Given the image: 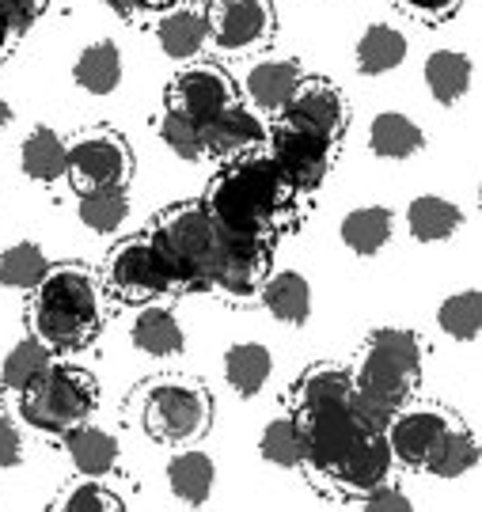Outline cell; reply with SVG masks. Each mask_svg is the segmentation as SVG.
<instances>
[{
	"mask_svg": "<svg viewBox=\"0 0 482 512\" xmlns=\"http://www.w3.org/2000/svg\"><path fill=\"white\" fill-rule=\"evenodd\" d=\"M202 205L224 236L262 243H274L297 220V190L266 152L228 160L213 175Z\"/></svg>",
	"mask_w": 482,
	"mask_h": 512,
	"instance_id": "1",
	"label": "cell"
},
{
	"mask_svg": "<svg viewBox=\"0 0 482 512\" xmlns=\"http://www.w3.org/2000/svg\"><path fill=\"white\" fill-rule=\"evenodd\" d=\"M103 323H107V296L92 270L80 262H61V266L50 262L27 304L31 334L54 353H69L88 346Z\"/></svg>",
	"mask_w": 482,
	"mask_h": 512,
	"instance_id": "2",
	"label": "cell"
},
{
	"mask_svg": "<svg viewBox=\"0 0 482 512\" xmlns=\"http://www.w3.org/2000/svg\"><path fill=\"white\" fill-rule=\"evenodd\" d=\"M149 239L164 258V266L171 270L175 289H213L224 236L213 224V217L205 213L202 202L171 205L167 213H160Z\"/></svg>",
	"mask_w": 482,
	"mask_h": 512,
	"instance_id": "3",
	"label": "cell"
},
{
	"mask_svg": "<svg viewBox=\"0 0 482 512\" xmlns=\"http://www.w3.org/2000/svg\"><path fill=\"white\" fill-rule=\"evenodd\" d=\"M19 418L46 437H65L69 429L92 421L99 406V384L88 368L50 361L31 384L16 395Z\"/></svg>",
	"mask_w": 482,
	"mask_h": 512,
	"instance_id": "4",
	"label": "cell"
},
{
	"mask_svg": "<svg viewBox=\"0 0 482 512\" xmlns=\"http://www.w3.org/2000/svg\"><path fill=\"white\" fill-rule=\"evenodd\" d=\"M422 365H426V349H422V338L414 330L380 327L357 349L350 380L361 391H376V395L403 406L422 384Z\"/></svg>",
	"mask_w": 482,
	"mask_h": 512,
	"instance_id": "5",
	"label": "cell"
},
{
	"mask_svg": "<svg viewBox=\"0 0 482 512\" xmlns=\"http://www.w3.org/2000/svg\"><path fill=\"white\" fill-rule=\"evenodd\" d=\"M213 421V399L190 376H160L141 387V425L160 444H194Z\"/></svg>",
	"mask_w": 482,
	"mask_h": 512,
	"instance_id": "6",
	"label": "cell"
},
{
	"mask_svg": "<svg viewBox=\"0 0 482 512\" xmlns=\"http://www.w3.org/2000/svg\"><path fill=\"white\" fill-rule=\"evenodd\" d=\"M334 152H338L334 137L285 114H278V126L266 133V156L278 164V171L293 183L297 194H312L323 186L334 164Z\"/></svg>",
	"mask_w": 482,
	"mask_h": 512,
	"instance_id": "7",
	"label": "cell"
},
{
	"mask_svg": "<svg viewBox=\"0 0 482 512\" xmlns=\"http://www.w3.org/2000/svg\"><path fill=\"white\" fill-rule=\"evenodd\" d=\"M300 429H304V463L300 471L316 482L323 494H331V478L338 471V463L350 456L353 444L365 437L369 429H361L357 418L350 414V406H327L316 414H304Z\"/></svg>",
	"mask_w": 482,
	"mask_h": 512,
	"instance_id": "8",
	"label": "cell"
},
{
	"mask_svg": "<svg viewBox=\"0 0 482 512\" xmlns=\"http://www.w3.org/2000/svg\"><path fill=\"white\" fill-rule=\"evenodd\" d=\"M103 285L111 289V296L126 300V304H149L156 296L175 293L171 270L164 266L160 251L152 247L149 232L122 239L107 255V262H103Z\"/></svg>",
	"mask_w": 482,
	"mask_h": 512,
	"instance_id": "9",
	"label": "cell"
},
{
	"mask_svg": "<svg viewBox=\"0 0 482 512\" xmlns=\"http://www.w3.org/2000/svg\"><path fill=\"white\" fill-rule=\"evenodd\" d=\"M69 171L65 179L73 190H95V186H126L133 171L130 145L114 129H84L65 145Z\"/></svg>",
	"mask_w": 482,
	"mask_h": 512,
	"instance_id": "10",
	"label": "cell"
},
{
	"mask_svg": "<svg viewBox=\"0 0 482 512\" xmlns=\"http://www.w3.org/2000/svg\"><path fill=\"white\" fill-rule=\"evenodd\" d=\"M209 42L221 54H247L274 35V4L270 0H213L205 8Z\"/></svg>",
	"mask_w": 482,
	"mask_h": 512,
	"instance_id": "11",
	"label": "cell"
},
{
	"mask_svg": "<svg viewBox=\"0 0 482 512\" xmlns=\"http://www.w3.org/2000/svg\"><path fill=\"white\" fill-rule=\"evenodd\" d=\"M452 421H456V414H448L445 406H437V403L399 406L395 418L388 421V429H384V440H388L395 467L422 471L429 452H433V444H437V437L445 433Z\"/></svg>",
	"mask_w": 482,
	"mask_h": 512,
	"instance_id": "12",
	"label": "cell"
},
{
	"mask_svg": "<svg viewBox=\"0 0 482 512\" xmlns=\"http://www.w3.org/2000/svg\"><path fill=\"white\" fill-rule=\"evenodd\" d=\"M164 99H167L164 110H175V114H186L194 122H205L217 110L232 107L240 99V92H236V80L224 73L221 65L202 61V65H186L183 73L167 84Z\"/></svg>",
	"mask_w": 482,
	"mask_h": 512,
	"instance_id": "13",
	"label": "cell"
},
{
	"mask_svg": "<svg viewBox=\"0 0 482 512\" xmlns=\"http://www.w3.org/2000/svg\"><path fill=\"white\" fill-rule=\"evenodd\" d=\"M266 122L259 118V110L243 107L240 99L232 107L217 110L213 118L202 122V145H205V160H240V156H251V152H262L266 148Z\"/></svg>",
	"mask_w": 482,
	"mask_h": 512,
	"instance_id": "14",
	"label": "cell"
},
{
	"mask_svg": "<svg viewBox=\"0 0 482 512\" xmlns=\"http://www.w3.org/2000/svg\"><path fill=\"white\" fill-rule=\"evenodd\" d=\"M270 247L274 243H262V239L224 236L221 266H217V277H213V289H221L232 300L259 296L262 281L270 277Z\"/></svg>",
	"mask_w": 482,
	"mask_h": 512,
	"instance_id": "15",
	"label": "cell"
},
{
	"mask_svg": "<svg viewBox=\"0 0 482 512\" xmlns=\"http://www.w3.org/2000/svg\"><path fill=\"white\" fill-rule=\"evenodd\" d=\"M391 471H395V459H391L384 433H365V437L353 444L350 456L338 463V471L331 478V494L365 497L380 482H388Z\"/></svg>",
	"mask_w": 482,
	"mask_h": 512,
	"instance_id": "16",
	"label": "cell"
},
{
	"mask_svg": "<svg viewBox=\"0 0 482 512\" xmlns=\"http://www.w3.org/2000/svg\"><path fill=\"white\" fill-rule=\"evenodd\" d=\"M281 114L297 118L304 126H316L319 133H327L334 141H342L346 122H350V107H346L342 88L331 84V80H323V76H304L297 95L289 99V107L281 110Z\"/></svg>",
	"mask_w": 482,
	"mask_h": 512,
	"instance_id": "17",
	"label": "cell"
},
{
	"mask_svg": "<svg viewBox=\"0 0 482 512\" xmlns=\"http://www.w3.org/2000/svg\"><path fill=\"white\" fill-rule=\"evenodd\" d=\"M300 80H304V69L293 57H266L259 65H251L247 73V99H251V110H262V114H281L289 107V99L297 95Z\"/></svg>",
	"mask_w": 482,
	"mask_h": 512,
	"instance_id": "18",
	"label": "cell"
},
{
	"mask_svg": "<svg viewBox=\"0 0 482 512\" xmlns=\"http://www.w3.org/2000/svg\"><path fill=\"white\" fill-rule=\"evenodd\" d=\"M156 42L171 61H194L209 46V23L205 12L194 4H171L160 12L156 23Z\"/></svg>",
	"mask_w": 482,
	"mask_h": 512,
	"instance_id": "19",
	"label": "cell"
},
{
	"mask_svg": "<svg viewBox=\"0 0 482 512\" xmlns=\"http://www.w3.org/2000/svg\"><path fill=\"white\" fill-rule=\"evenodd\" d=\"M353 380L350 368L342 365H316L300 376L293 391H289V414H316V410H327V406H342L350 399Z\"/></svg>",
	"mask_w": 482,
	"mask_h": 512,
	"instance_id": "20",
	"label": "cell"
},
{
	"mask_svg": "<svg viewBox=\"0 0 482 512\" xmlns=\"http://www.w3.org/2000/svg\"><path fill=\"white\" fill-rule=\"evenodd\" d=\"M61 440H65L69 463L76 467V475L80 478H107L118 471L122 448H118V437L107 433V429H99V425H92V421H84V425L69 429Z\"/></svg>",
	"mask_w": 482,
	"mask_h": 512,
	"instance_id": "21",
	"label": "cell"
},
{
	"mask_svg": "<svg viewBox=\"0 0 482 512\" xmlns=\"http://www.w3.org/2000/svg\"><path fill=\"white\" fill-rule=\"evenodd\" d=\"M259 296H262V308L270 311L278 323H289V327L308 323V315H312V285L297 270L270 274L262 281Z\"/></svg>",
	"mask_w": 482,
	"mask_h": 512,
	"instance_id": "22",
	"label": "cell"
},
{
	"mask_svg": "<svg viewBox=\"0 0 482 512\" xmlns=\"http://www.w3.org/2000/svg\"><path fill=\"white\" fill-rule=\"evenodd\" d=\"M19 167L31 183L54 186L65 179L69 171V156H65V141L57 137L50 126H35L27 137H23V148H19Z\"/></svg>",
	"mask_w": 482,
	"mask_h": 512,
	"instance_id": "23",
	"label": "cell"
},
{
	"mask_svg": "<svg viewBox=\"0 0 482 512\" xmlns=\"http://www.w3.org/2000/svg\"><path fill=\"white\" fill-rule=\"evenodd\" d=\"M391 232H395V213L388 205H357L342 217V243L361 258L380 255Z\"/></svg>",
	"mask_w": 482,
	"mask_h": 512,
	"instance_id": "24",
	"label": "cell"
},
{
	"mask_svg": "<svg viewBox=\"0 0 482 512\" xmlns=\"http://www.w3.org/2000/svg\"><path fill=\"white\" fill-rule=\"evenodd\" d=\"M213 482H217V467L205 452H175L167 459V490L175 494V501L183 505H205L213 494Z\"/></svg>",
	"mask_w": 482,
	"mask_h": 512,
	"instance_id": "25",
	"label": "cell"
},
{
	"mask_svg": "<svg viewBox=\"0 0 482 512\" xmlns=\"http://www.w3.org/2000/svg\"><path fill=\"white\" fill-rule=\"evenodd\" d=\"M270 372H274V357L259 342H236L224 353V380L240 399H255L270 384Z\"/></svg>",
	"mask_w": 482,
	"mask_h": 512,
	"instance_id": "26",
	"label": "cell"
},
{
	"mask_svg": "<svg viewBox=\"0 0 482 512\" xmlns=\"http://www.w3.org/2000/svg\"><path fill=\"white\" fill-rule=\"evenodd\" d=\"M475 463H479V440H475V433L467 429L464 421L456 418L437 437L422 471H429V475L437 478H464L467 471H475Z\"/></svg>",
	"mask_w": 482,
	"mask_h": 512,
	"instance_id": "27",
	"label": "cell"
},
{
	"mask_svg": "<svg viewBox=\"0 0 482 512\" xmlns=\"http://www.w3.org/2000/svg\"><path fill=\"white\" fill-rule=\"evenodd\" d=\"M369 145L380 160H410L414 152L426 148V133H422V126H418L414 118H407V114L384 110V114L372 118Z\"/></svg>",
	"mask_w": 482,
	"mask_h": 512,
	"instance_id": "28",
	"label": "cell"
},
{
	"mask_svg": "<svg viewBox=\"0 0 482 512\" xmlns=\"http://www.w3.org/2000/svg\"><path fill=\"white\" fill-rule=\"evenodd\" d=\"M130 338H133V346L141 349V353H149V357H156V361L179 357L186 349L183 327H179V319L167 308L137 311V319H133V327H130Z\"/></svg>",
	"mask_w": 482,
	"mask_h": 512,
	"instance_id": "29",
	"label": "cell"
},
{
	"mask_svg": "<svg viewBox=\"0 0 482 512\" xmlns=\"http://www.w3.org/2000/svg\"><path fill=\"white\" fill-rule=\"evenodd\" d=\"M464 228V213L460 205H452L448 198L437 194H422L407 205V232L418 243H445Z\"/></svg>",
	"mask_w": 482,
	"mask_h": 512,
	"instance_id": "30",
	"label": "cell"
},
{
	"mask_svg": "<svg viewBox=\"0 0 482 512\" xmlns=\"http://www.w3.org/2000/svg\"><path fill=\"white\" fill-rule=\"evenodd\" d=\"M407 50V35H399L388 23H372V27H365V35L357 38L353 57H357V69L365 76H384L407 61Z\"/></svg>",
	"mask_w": 482,
	"mask_h": 512,
	"instance_id": "31",
	"label": "cell"
},
{
	"mask_svg": "<svg viewBox=\"0 0 482 512\" xmlns=\"http://www.w3.org/2000/svg\"><path fill=\"white\" fill-rule=\"evenodd\" d=\"M76 213H80V224L88 232H99V236H111L118 232L126 217H130V194L126 186H95V190H80L76 194Z\"/></svg>",
	"mask_w": 482,
	"mask_h": 512,
	"instance_id": "32",
	"label": "cell"
},
{
	"mask_svg": "<svg viewBox=\"0 0 482 512\" xmlns=\"http://www.w3.org/2000/svg\"><path fill=\"white\" fill-rule=\"evenodd\" d=\"M73 80L80 92L88 95H111L122 84V54L114 42H92L84 54L76 57Z\"/></svg>",
	"mask_w": 482,
	"mask_h": 512,
	"instance_id": "33",
	"label": "cell"
},
{
	"mask_svg": "<svg viewBox=\"0 0 482 512\" xmlns=\"http://www.w3.org/2000/svg\"><path fill=\"white\" fill-rule=\"evenodd\" d=\"M467 84H471V61L456 50H437V54L426 57V88L437 103H460L467 95Z\"/></svg>",
	"mask_w": 482,
	"mask_h": 512,
	"instance_id": "34",
	"label": "cell"
},
{
	"mask_svg": "<svg viewBox=\"0 0 482 512\" xmlns=\"http://www.w3.org/2000/svg\"><path fill=\"white\" fill-rule=\"evenodd\" d=\"M259 456L270 467H285V471H300L304 463V429H300L297 414H281L274 418L259 437Z\"/></svg>",
	"mask_w": 482,
	"mask_h": 512,
	"instance_id": "35",
	"label": "cell"
},
{
	"mask_svg": "<svg viewBox=\"0 0 482 512\" xmlns=\"http://www.w3.org/2000/svg\"><path fill=\"white\" fill-rule=\"evenodd\" d=\"M50 361H54V349L46 346V342H38L35 334H27L23 342H16V346L8 349V357H4V365H0V387L19 395Z\"/></svg>",
	"mask_w": 482,
	"mask_h": 512,
	"instance_id": "36",
	"label": "cell"
},
{
	"mask_svg": "<svg viewBox=\"0 0 482 512\" xmlns=\"http://www.w3.org/2000/svg\"><path fill=\"white\" fill-rule=\"evenodd\" d=\"M50 270V258L46 251L31 243V239H23L16 247H8L4 255H0V285L4 289H19V293H31L38 281L46 277Z\"/></svg>",
	"mask_w": 482,
	"mask_h": 512,
	"instance_id": "37",
	"label": "cell"
},
{
	"mask_svg": "<svg viewBox=\"0 0 482 512\" xmlns=\"http://www.w3.org/2000/svg\"><path fill=\"white\" fill-rule=\"evenodd\" d=\"M437 327L445 330L448 338L456 342H475L482 330V296L479 289H464V293H452L437 308Z\"/></svg>",
	"mask_w": 482,
	"mask_h": 512,
	"instance_id": "38",
	"label": "cell"
},
{
	"mask_svg": "<svg viewBox=\"0 0 482 512\" xmlns=\"http://www.w3.org/2000/svg\"><path fill=\"white\" fill-rule=\"evenodd\" d=\"M160 141H164L179 160H205L202 122H194V118H186V114L164 110V118H160Z\"/></svg>",
	"mask_w": 482,
	"mask_h": 512,
	"instance_id": "39",
	"label": "cell"
},
{
	"mask_svg": "<svg viewBox=\"0 0 482 512\" xmlns=\"http://www.w3.org/2000/svg\"><path fill=\"white\" fill-rule=\"evenodd\" d=\"M54 505L69 512H118L122 509V497L111 494L103 486V478H84V482L65 486V494L57 497Z\"/></svg>",
	"mask_w": 482,
	"mask_h": 512,
	"instance_id": "40",
	"label": "cell"
},
{
	"mask_svg": "<svg viewBox=\"0 0 482 512\" xmlns=\"http://www.w3.org/2000/svg\"><path fill=\"white\" fill-rule=\"evenodd\" d=\"M346 406H350V414L357 418V425L369 429V433H384L388 421L395 418V410H399V403H391V399L376 395V391H361V387H353Z\"/></svg>",
	"mask_w": 482,
	"mask_h": 512,
	"instance_id": "41",
	"label": "cell"
},
{
	"mask_svg": "<svg viewBox=\"0 0 482 512\" xmlns=\"http://www.w3.org/2000/svg\"><path fill=\"white\" fill-rule=\"evenodd\" d=\"M464 0H399V8L407 16L422 19V23H441V19L456 16Z\"/></svg>",
	"mask_w": 482,
	"mask_h": 512,
	"instance_id": "42",
	"label": "cell"
},
{
	"mask_svg": "<svg viewBox=\"0 0 482 512\" xmlns=\"http://www.w3.org/2000/svg\"><path fill=\"white\" fill-rule=\"evenodd\" d=\"M361 505H365V509H372V512H407L410 497L388 478V482H380L376 490H369V494L361 497Z\"/></svg>",
	"mask_w": 482,
	"mask_h": 512,
	"instance_id": "43",
	"label": "cell"
},
{
	"mask_svg": "<svg viewBox=\"0 0 482 512\" xmlns=\"http://www.w3.org/2000/svg\"><path fill=\"white\" fill-rule=\"evenodd\" d=\"M23 459V433L8 414H0V467H16Z\"/></svg>",
	"mask_w": 482,
	"mask_h": 512,
	"instance_id": "44",
	"label": "cell"
},
{
	"mask_svg": "<svg viewBox=\"0 0 482 512\" xmlns=\"http://www.w3.org/2000/svg\"><path fill=\"white\" fill-rule=\"evenodd\" d=\"M27 31V23L0 0V57H8L12 50H16V42H19V35Z\"/></svg>",
	"mask_w": 482,
	"mask_h": 512,
	"instance_id": "45",
	"label": "cell"
},
{
	"mask_svg": "<svg viewBox=\"0 0 482 512\" xmlns=\"http://www.w3.org/2000/svg\"><path fill=\"white\" fill-rule=\"evenodd\" d=\"M4 4H8V8H12V12H16V16L27 23V27H31V23H35L42 12H46V4H50V0H4Z\"/></svg>",
	"mask_w": 482,
	"mask_h": 512,
	"instance_id": "46",
	"label": "cell"
},
{
	"mask_svg": "<svg viewBox=\"0 0 482 512\" xmlns=\"http://www.w3.org/2000/svg\"><path fill=\"white\" fill-rule=\"evenodd\" d=\"M130 4L137 16H149V12H164V8H171L175 0H130Z\"/></svg>",
	"mask_w": 482,
	"mask_h": 512,
	"instance_id": "47",
	"label": "cell"
},
{
	"mask_svg": "<svg viewBox=\"0 0 482 512\" xmlns=\"http://www.w3.org/2000/svg\"><path fill=\"white\" fill-rule=\"evenodd\" d=\"M107 8H111L114 16H122V19H137V12H133V4L130 0H103Z\"/></svg>",
	"mask_w": 482,
	"mask_h": 512,
	"instance_id": "48",
	"label": "cell"
},
{
	"mask_svg": "<svg viewBox=\"0 0 482 512\" xmlns=\"http://www.w3.org/2000/svg\"><path fill=\"white\" fill-rule=\"evenodd\" d=\"M8 126H12V107H8L4 99H0V133H4Z\"/></svg>",
	"mask_w": 482,
	"mask_h": 512,
	"instance_id": "49",
	"label": "cell"
}]
</instances>
